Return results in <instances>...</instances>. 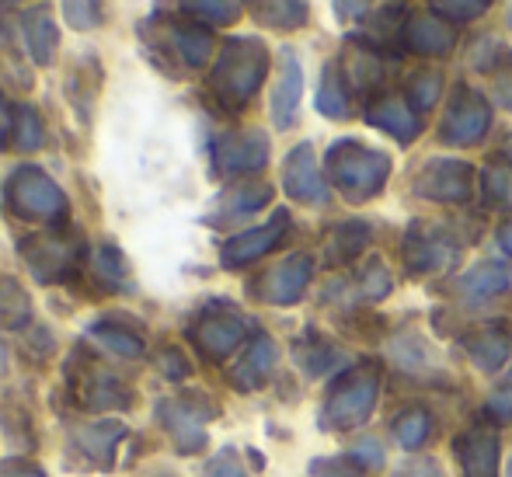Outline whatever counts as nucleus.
I'll use <instances>...</instances> for the list:
<instances>
[{"label": "nucleus", "instance_id": "obj_1", "mask_svg": "<svg viewBox=\"0 0 512 477\" xmlns=\"http://www.w3.org/2000/svg\"><path fill=\"white\" fill-rule=\"evenodd\" d=\"M377 394H380V377L373 366H356L352 373H345L338 380V387L331 390L328 404L321 411V422L324 429H356L363 425L366 418L373 415V404H377Z\"/></svg>", "mask_w": 512, "mask_h": 477}, {"label": "nucleus", "instance_id": "obj_2", "mask_svg": "<svg viewBox=\"0 0 512 477\" xmlns=\"http://www.w3.org/2000/svg\"><path fill=\"white\" fill-rule=\"evenodd\" d=\"M453 450H457L464 477H499L502 450H499V432L492 425H474L471 432H464L453 443Z\"/></svg>", "mask_w": 512, "mask_h": 477}, {"label": "nucleus", "instance_id": "obj_3", "mask_svg": "<svg viewBox=\"0 0 512 477\" xmlns=\"http://www.w3.org/2000/svg\"><path fill=\"white\" fill-rule=\"evenodd\" d=\"M335 171H338V182L342 185H359L363 192H373L380 182H384V171L387 161L380 154H366V150H356V154H335Z\"/></svg>", "mask_w": 512, "mask_h": 477}, {"label": "nucleus", "instance_id": "obj_4", "mask_svg": "<svg viewBox=\"0 0 512 477\" xmlns=\"http://www.w3.org/2000/svg\"><path fill=\"white\" fill-rule=\"evenodd\" d=\"M467 349H471V359L481 366V370H499L502 363L509 359L512 352V338L506 331H481L474 342H467Z\"/></svg>", "mask_w": 512, "mask_h": 477}, {"label": "nucleus", "instance_id": "obj_5", "mask_svg": "<svg viewBox=\"0 0 512 477\" xmlns=\"http://www.w3.org/2000/svg\"><path fill=\"white\" fill-rule=\"evenodd\" d=\"M429 415L422 408H408L405 415L394 418V439H398L405 450H418V446L429 439Z\"/></svg>", "mask_w": 512, "mask_h": 477}, {"label": "nucleus", "instance_id": "obj_6", "mask_svg": "<svg viewBox=\"0 0 512 477\" xmlns=\"http://www.w3.org/2000/svg\"><path fill=\"white\" fill-rule=\"evenodd\" d=\"M28 39H32V46H35V53H39L42 63L53 60V53H56V28H53V21H49L46 7H42V11H35L32 18H28Z\"/></svg>", "mask_w": 512, "mask_h": 477}, {"label": "nucleus", "instance_id": "obj_7", "mask_svg": "<svg viewBox=\"0 0 512 477\" xmlns=\"http://www.w3.org/2000/svg\"><path fill=\"white\" fill-rule=\"evenodd\" d=\"M488 126V115L481 105L474 108H457V112H450V129H446V136H453V140H474V136H481Z\"/></svg>", "mask_w": 512, "mask_h": 477}, {"label": "nucleus", "instance_id": "obj_8", "mask_svg": "<svg viewBox=\"0 0 512 477\" xmlns=\"http://www.w3.org/2000/svg\"><path fill=\"white\" fill-rule=\"evenodd\" d=\"M276 289H272V300H279V303H290V300H297L300 296V289H304L307 283V262H290V265H283V269L276 272Z\"/></svg>", "mask_w": 512, "mask_h": 477}, {"label": "nucleus", "instance_id": "obj_9", "mask_svg": "<svg viewBox=\"0 0 512 477\" xmlns=\"http://www.w3.org/2000/svg\"><path fill=\"white\" fill-rule=\"evenodd\" d=\"M67 14L74 28H95L102 21V0H67Z\"/></svg>", "mask_w": 512, "mask_h": 477}, {"label": "nucleus", "instance_id": "obj_10", "mask_svg": "<svg viewBox=\"0 0 512 477\" xmlns=\"http://www.w3.org/2000/svg\"><path fill=\"white\" fill-rule=\"evenodd\" d=\"M467 286H471L474 293H495V289H502V286H506V272H502V269H495V265H488V269L474 272V276L467 279Z\"/></svg>", "mask_w": 512, "mask_h": 477}, {"label": "nucleus", "instance_id": "obj_11", "mask_svg": "<svg viewBox=\"0 0 512 477\" xmlns=\"http://www.w3.org/2000/svg\"><path fill=\"white\" fill-rule=\"evenodd\" d=\"M394 477H443V471H439V464L432 457H418V460H408V464H401Z\"/></svg>", "mask_w": 512, "mask_h": 477}, {"label": "nucleus", "instance_id": "obj_12", "mask_svg": "<svg viewBox=\"0 0 512 477\" xmlns=\"http://www.w3.org/2000/svg\"><path fill=\"white\" fill-rule=\"evenodd\" d=\"M352 460L363 467H384V453H380V443H373V439H366V443H359L356 450H352Z\"/></svg>", "mask_w": 512, "mask_h": 477}, {"label": "nucleus", "instance_id": "obj_13", "mask_svg": "<svg viewBox=\"0 0 512 477\" xmlns=\"http://www.w3.org/2000/svg\"><path fill=\"white\" fill-rule=\"evenodd\" d=\"M310 477H359L349 464L342 460H314L310 464Z\"/></svg>", "mask_w": 512, "mask_h": 477}, {"label": "nucleus", "instance_id": "obj_14", "mask_svg": "<svg viewBox=\"0 0 512 477\" xmlns=\"http://www.w3.org/2000/svg\"><path fill=\"white\" fill-rule=\"evenodd\" d=\"M488 415H495L499 422H509L512 418V390H499V394L488 397Z\"/></svg>", "mask_w": 512, "mask_h": 477}, {"label": "nucleus", "instance_id": "obj_15", "mask_svg": "<svg viewBox=\"0 0 512 477\" xmlns=\"http://www.w3.org/2000/svg\"><path fill=\"white\" fill-rule=\"evenodd\" d=\"M502 244H506V251H512V227L502 230Z\"/></svg>", "mask_w": 512, "mask_h": 477}, {"label": "nucleus", "instance_id": "obj_16", "mask_svg": "<svg viewBox=\"0 0 512 477\" xmlns=\"http://www.w3.org/2000/svg\"><path fill=\"white\" fill-rule=\"evenodd\" d=\"M220 477H244V474L234 471V467H220Z\"/></svg>", "mask_w": 512, "mask_h": 477}, {"label": "nucleus", "instance_id": "obj_17", "mask_svg": "<svg viewBox=\"0 0 512 477\" xmlns=\"http://www.w3.org/2000/svg\"><path fill=\"white\" fill-rule=\"evenodd\" d=\"M506 477H512V457H509V474Z\"/></svg>", "mask_w": 512, "mask_h": 477}]
</instances>
